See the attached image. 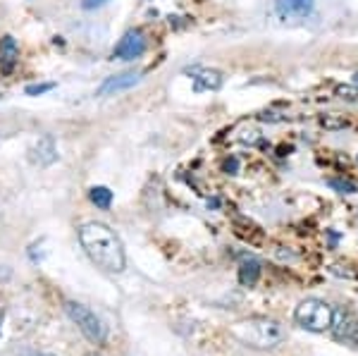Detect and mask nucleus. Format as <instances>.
Here are the masks:
<instances>
[{
    "mask_svg": "<svg viewBox=\"0 0 358 356\" xmlns=\"http://www.w3.org/2000/svg\"><path fill=\"white\" fill-rule=\"evenodd\" d=\"M79 241L86 256L105 273H122L127 266L119 237L103 223H86L79 228Z\"/></svg>",
    "mask_w": 358,
    "mask_h": 356,
    "instance_id": "obj_1",
    "label": "nucleus"
},
{
    "mask_svg": "<svg viewBox=\"0 0 358 356\" xmlns=\"http://www.w3.org/2000/svg\"><path fill=\"white\" fill-rule=\"evenodd\" d=\"M235 337L239 342H244L246 347H256V349H275L280 347L287 339V328L280 321L268 316H253L246 321L237 323L232 328Z\"/></svg>",
    "mask_w": 358,
    "mask_h": 356,
    "instance_id": "obj_2",
    "label": "nucleus"
},
{
    "mask_svg": "<svg viewBox=\"0 0 358 356\" xmlns=\"http://www.w3.org/2000/svg\"><path fill=\"white\" fill-rule=\"evenodd\" d=\"M294 321L298 328L308 332H327L334 321V306H330L323 299H303L294 311Z\"/></svg>",
    "mask_w": 358,
    "mask_h": 356,
    "instance_id": "obj_3",
    "label": "nucleus"
},
{
    "mask_svg": "<svg viewBox=\"0 0 358 356\" xmlns=\"http://www.w3.org/2000/svg\"><path fill=\"white\" fill-rule=\"evenodd\" d=\"M65 311H67V316L77 323L79 330L86 335V339H91L94 344L105 342V337H108L105 325H103V321L89 309V306L77 304V301H67V304H65Z\"/></svg>",
    "mask_w": 358,
    "mask_h": 356,
    "instance_id": "obj_4",
    "label": "nucleus"
},
{
    "mask_svg": "<svg viewBox=\"0 0 358 356\" xmlns=\"http://www.w3.org/2000/svg\"><path fill=\"white\" fill-rule=\"evenodd\" d=\"M332 335L339 342H346L351 347H358V311L351 309H334V321H332Z\"/></svg>",
    "mask_w": 358,
    "mask_h": 356,
    "instance_id": "obj_5",
    "label": "nucleus"
},
{
    "mask_svg": "<svg viewBox=\"0 0 358 356\" xmlns=\"http://www.w3.org/2000/svg\"><path fill=\"white\" fill-rule=\"evenodd\" d=\"M146 53V39L141 31H127L122 39L117 41V46L112 48V58L117 60H134Z\"/></svg>",
    "mask_w": 358,
    "mask_h": 356,
    "instance_id": "obj_6",
    "label": "nucleus"
},
{
    "mask_svg": "<svg viewBox=\"0 0 358 356\" xmlns=\"http://www.w3.org/2000/svg\"><path fill=\"white\" fill-rule=\"evenodd\" d=\"M139 82H141V72H137V69H129V72L115 74V77H108L105 82L101 84L99 96H115V94H122V91L134 89V86H137Z\"/></svg>",
    "mask_w": 358,
    "mask_h": 356,
    "instance_id": "obj_7",
    "label": "nucleus"
},
{
    "mask_svg": "<svg viewBox=\"0 0 358 356\" xmlns=\"http://www.w3.org/2000/svg\"><path fill=\"white\" fill-rule=\"evenodd\" d=\"M316 0H275V12L282 19H303L313 12Z\"/></svg>",
    "mask_w": 358,
    "mask_h": 356,
    "instance_id": "obj_8",
    "label": "nucleus"
},
{
    "mask_svg": "<svg viewBox=\"0 0 358 356\" xmlns=\"http://www.w3.org/2000/svg\"><path fill=\"white\" fill-rule=\"evenodd\" d=\"M31 160L43 165V168L56 163V160H58V149H56V144H53L51 137H41L39 142H36V146L31 149Z\"/></svg>",
    "mask_w": 358,
    "mask_h": 356,
    "instance_id": "obj_9",
    "label": "nucleus"
},
{
    "mask_svg": "<svg viewBox=\"0 0 358 356\" xmlns=\"http://www.w3.org/2000/svg\"><path fill=\"white\" fill-rule=\"evenodd\" d=\"M194 89L198 91H218L222 86V74L218 69H194Z\"/></svg>",
    "mask_w": 358,
    "mask_h": 356,
    "instance_id": "obj_10",
    "label": "nucleus"
},
{
    "mask_svg": "<svg viewBox=\"0 0 358 356\" xmlns=\"http://www.w3.org/2000/svg\"><path fill=\"white\" fill-rule=\"evenodd\" d=\"M258 278H260V263L256 258L241 261V266H239V282H241L244 287H253V285L258 282Z\"/></svg>",
    "mask_w": 358,
    "mask_h": 356,
    "instance_id": "obj_11",
    "label": "nucleus"
},
{
    "mask_svg": "<svg viewBox=\"0 0 358 356\" xmlns=\"http://www.w3.org/2000/svg\"><path fill=\"white\" fill-rule=\"evenodd\" d=\"M19 51H17V43L12 41V36H5L3 41H0V58L5 60V67H12L15 60H17Z\"/></svg>",
    "mask_w": 358,
    "mask_h": 356,
    "instance_id": "obj_12",
    "label": "nucleus"
},
{
    "mask_svg": "<svg viewBox=\"0 0 358 356\" xmlns=\"http://www.w3.org/2000/svg\"><path fill=\"white\" fill-rule=\"evenodd\" d=\"M89 198H91V203H96L99 208L108 210V208H110V203H112V192L108 187H94L89 192Z\"/></svg>",
    "mask_w": 358,
    "mask_h": 356,
    "instance_id": "obj_13",
    "label": "nucleus"
},
{
    "mask_svg": "<svg viewBox=\"0 0 358 356\" xmlns=\"http://www.w3.org/2000/svg\"><path fill=\"white\" fill-rule=\"evenodd\" d=\"M320 125H323L325 129H330V132H337V129H344L349 122H346L341 115H337V112H330V115L320 117Z\"/></svg>",
    "mask_w": 358,
    "mask_h": 356,
    "instance_id": "obj_14",
    "label": "nucleus"
},
{
    "mask_svg": "<svg viewBox=\"0 0 358 356\" xmlns=\"http://www.w3.org/2000/svg\"><path fill=\"white\" fill-rule=\"evenodd\" d=\"M327 185L332 187L334 192H339V194H356L358 192V187L354 185V182H349V180H330Z\"/></svg>",
    "mask_w": 358,
    "mask_h": 356,
    "instance_id": "obj_15",
    "label": "nucleus"
},
{
    "mask_svg": "<svg viewBox=\"0 0 358 356\" xmlns=\"http://www.w3.org/2000/svg\"><path fill=\"white\" fill-rule=\"evenodd\" d=\"M53 89H56V84L48 82V84H29L24 91H26V96H41V94H46V91H53Z\"/></svg>",
    "mask_w": 358,
    "mask_h": 356,
    "instance_id": "obj_16",
    "label": "nucleus"
},
{
    "mask_svg": "<svg viewBox=\"0 0 358 356\" xmlns=\"http://www.w3.org/2000/svg\"><path fill=\"white\" fill-rule=\"evenodd\" d=\"M337 96H339V99H346V101H356L358 91L351 89V86H337Z\"/></svg>",
    "mask_w": 358,
    "mask_h": 356,
    "instance_id": "obj_17",
    "label": "nucleus"
},
{
    "mask_svg": "<svg viewBox=\"0 0 358 356\" xmlns=\"http://www.w3.org/2000/svg\"><path fill=\"white\" fill-rule=\"evenodd\" d=\"M258 120H263V122H284L287 117L278 115V112H263V115H258Z\"/></svg>",
    "mask_w": 358,
    "mask_h": 356,
    "instance_id": "obj_18",
    "label": "nucleus"
},
{
    "mask_svg": "<svg viewBox=\"0 0 358 356\" xmlns=\"http://www.w3.org/2000/svg\"><path fill=\"white\" fill-rule=\"evenodd\" d=\"M222 168H225L227 172H230V175H237V170H239V160L235 158V155H232V158H227V160H225V165H222Z\"/></svg>",
    "mask_w": 358,
    "mask_h": 356,
    "instance_id": "obj_19",
    "label": "nucleus"
},
{
    "mask_svg": "<svg viewBox=\"0 0 358 356\" xmlns=\"http://www.w3.org/2000/svg\"><path fill=\"white\" fill-rule=\"evenodd\" d=\"M108 0H81V8L84 10H96V8H101V5H105Z\"/></svg>",
    "mask_w": 358,
    "mask_h": 356,
    "instance_id": "obj_20",
    "label": "nucleus"
},
{
    "mask_svg": "<svg viewBox=\"0 0 358 356\" xmlns=\"http://www.w3.org/2000/svg\"><path fill=\"white\" fill-rule=\"evenodd\" d=\"M3 318H5V314H3V306H0V330H3Z\"/></svg>",
    "mask_w": 358,
    "mask_h": 356,
    "instance_id": "obj_21",
    "label": "nucleus"
},
{
    "mask_svg": "<svg viewBox=\"0 0 358 356\" xmlns=\"http://www.w3.org/2000/svg\"><path fill=\"white\" fill-rule=\"evenodd\" d=\"M84 356H101V354H96V352H89V354H84Z\"/></svg>",
    "mask_w": 358,
    "mask_h": 356,
    "instance_id": "obj_22",
    "label": "nucleus"
},
{
    "mask_svg": "<svg viewBox=\"0 0 358 356\" xmlns=\"http://www.w3.org/2000/svg\"><path fill=\"white\" fill-rule=\"evenodd\" d=\"M354 84H358V72L354 74Z\"/></svg>",
    "mask_w": 358,
    "mask_h": 356,
    "instance_id": "obj_23",
    "label": "nucleus"
},
{
    "mask_svg": "<svg viewBox=\"0 0 358 356\" xmlns=\"http://www.w3.org/2000/svg\"><path fill=\"white\" fill-rule=\"evenodd\" d=\"M36 356H51V354H36Z\"/></svg>",
    "mask_w": 358,
    "mask_h": 356,
    "instance_id": "obj_24",
    "label": "nucleus"
}]
</instances>
